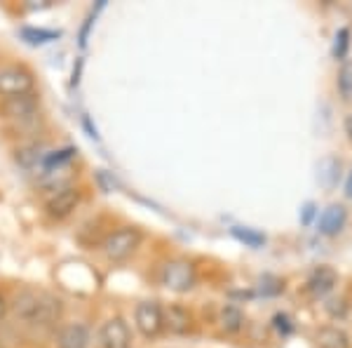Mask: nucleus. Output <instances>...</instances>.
<instances>
[{"label": "nucleus", "mask_w": 352, "mask_h": 348, "mask_svg": "<svg viewBox=\"0 0 352 348\" xmlns=\"http://www.w3.org/2000/svg\"><path fill=\"white\" fill-rule=\"evenodd\" d=\"M10 313L14 316L16 323L31 329H50L59 323L61 313H64V304L56 296L41 292V289H16L12 299L8 301Z\"/></svg>", "instance_id": "f257e3e1"}, {"label": "nucleus", "mask_w": 352, "mask_h": 348, "mask_svg": "<svg viewBox=\"0 0 352 348\" xmlns=\"http://www.w3.org/2000/svg\"><path fill=\"white\" fill-rule=\"evenodd\" d=\"M0 113L10 123V127L16 134H36V127H41V94H19L3 99Z\"/></svg>", "instance_id": "f03ea898"}, {"label": "nucleus", "mask_w": 352, "mask_h": 348, "mask_svg": "<svg viewBox=\"0 0 352 348\" xmlns=\"http://www.w3.org/2000/svg\"><path fill=\"white\" fill-rule=\"evenodd\" d=\"M141 243H144V236H141L139 228L120 226V228H116V231H111L109 236L101 240L99 249L111 264H122V261L132 259V256L139 252Z\"/></svg>", "instance_id": "7ed1b4c3"}, {"label": "nucleus", "mask_w": 352, "mask_h": 348, "mask_svg": "<svg viewBox=\"0 0 352 348\" xmlns=\"http://www.w3.org/2000/svg\"><path fill=\"white\" fill-rule=\"evenodd\" d=\"M31 92H36V76L31 68L24 64H8L0 68V96L3 99Z\"/></svg>", "instance_id": "20e7f679"}, {"label": "nucleus", "mask_w": 352, "mask_h": 348, "mask_svg": "<svg viewBox=\"0 0 352 348\" xmlns=\"http://www.w3.org/2000/svg\"><path fill=\"white\" fill-rule=\"evenodd\" d=\"M80 201H82L80 188L73 186V184L50 188V196L45 198V212H47L50 219L64 221L76 212Z\"/></svg>", "instance_id": "39448f33"}, {"label": "nucleus", "mask_w": 352, "mask_h": 348, "mask_svg": "<svg viewBox=\"0 0 352 348\" xmlns=\"http://www.w3.org/2000/svg\"><path fill=\"white\" fill-rule=\"evenodd\" d=\"M160 283L172 292H190L197 283L195 266L188 259H169L160 268Z\"/></svg>", "instance_id": "423d86ee"}, {"label": "nucleus", "mask_w": 352, "mask_h": 348, "mask_svg": "<svg viewBox=\"0 0 352 348\" xmlns=\"http://www.w3.org/2000/svg\"><path fill=\"white\" fill-rule=\"evenodd\" d=\"M134 325L146 339H155L164 329L162 306L157 301H139L134 308Z\"/></svg>", "instance_id": "0eeeda50"}, {"label": "nucleus", "mask_w": 352, "mask_h": 348, "mask_svg": "<svg viewBox=\"0 0 352 348\" xmlns=\"http://www.w3.org/2000/svg\"><path fill=\"white\" fill-rule=\"evenodd\" d=\"M99 346L101 348H132V332L129 325L120 316L109 318L99 327Z\"/></svg>", "instance_id": "6e6552de"}, {"label": "nucleus", "mask_w": 352, "mask_h": 348, "mask_svg": "<svg viewBox=\"0 0 352 348\" xmlns=\"http://www.w3.org/2000/svg\"><path fill=\"white\" fill-rule=\"evenodd\" d=\"M92 344V334L89 327L82 323H66L56 329L54 346L56 348H89Z\"/></svg>", "instance_id": "1a4fd4ad"}, {"label": "nucleus", "mask_w": 352, "mask_h": 348, "mask_svg": "<svg viewBox=\"0 0 352 348\" xmlns=\"http://www.w3.org/2000/svg\"><path fill=\"white\" fill-rule=\"evenodd\" d=\"M336 285H338V273L333 271L331 266H320L308 276L305 289H308V294L315 296V299H324L329 292H333Z\"/></svg>", "instance_id": "9d476101"}, {"label": "nucleus", "mask_w": 352, "mask_h": 348, "mask_svg": "<svg viewBox=\"0 0 352 348\" xmlns=\"http://www.w3.org/2000/svg\"><path fill=\"white\" fill-rule=\"evenodd\" d=\"M162 318H164V329L169 334L184 336L192 332V313L186 306L172 304L169 308H162Z\"/></svg>", "instance_id": "9b49d317"}, {"label": "nucleus", "mask_w": 352, "mask_h": 348, "mask_svg": "<svg viewBox=\"0 0 352 348\" xmlns=\"http://www.w3.org/2000/svg\"><path fill=\"white\" fill-rule=\"evenodd\" d=\"M348 221V209L343 205H329L320 216V233L322 236H338Z\"/></svg>", "instance_id": "f8f14e48"}, {"label": "nucleus", "mask_w": 352, "mask_h": 348, "mask_svg": "<svg viewBox=\"0 0 352 348\" xmlns=\"http://www.w3.org/2000/svg\"><path fill=\"white\" fill-rule=\"evenodd\" d=\"M315 344L317 348H352L350 334L340 327H333V325H327V327L317 329Z\"/></svg>", "instance_id": "ddd939ff"}, {"label": "nucleus", "mask_w": 352, "mask_h": 348, "mask_svg": "<svg viewBox=\"0 0 352 348\" xmlns=\"http://www.w3.org/2000/svg\"><path fill=\"white\" fill-rule=\"evenodd\" d=\"M219 323L226 334H237L244 327V313L235 304H226L219 313Z\"/></svg>", "instance_id": "4468645a"}, {"label": "nucleus", "mask_w": 352, "mask_h": 348, "mask_svg": "<svg viewBox=\"0 0 352 348\" xmlns=\"http://www.w3.org/2000/svg\"><path fill=\"white\" fill-rule=\"evenodd\" d=\"M336 85H338V94L343 96L345 101H350L352 99V64L350 61H345V64L340 66Z\"/></svg>", "instance_id": "2eb2a0df"}, {"label": "nucleus", "mask_w": 352, "mask_h": 348, "mask_svg": "<svg viewBox=\"0 0 352 348\" xmlns=\"http://www.w3.org/2000/svg\"><path fill=\"white\" fill-rule=\"evenodd\" d=\"M24 41H28L31 45H43V43H50V41H56L59 38V31H43V28H24L21 31Z\"/></svg>", "instance_id": "dca6fc26"}, {"label": "nucleus", "mask_w": 352, "mask_h": 348, "mask_svg": "<svg viewBox=\"0 0 352 348\" xmlns=\"http://www.w3.org/2000/svg\"><path fill=\"white\" fill-rule=\"evenodd\" d=\"M350 50V28H338L336 38H333V59H345Z\"/></svg>", "instance_id": "f3484780"}, {"label": "nucleus", "mask_w": 352, "mask_h": 348, "mask_svg": "<svg viewBox=\"0 0 352 348\" xmlns=\"http://www.w3.org/2000/svg\"><path fill=\"white\" fill-rule=\"evenodd\" d=\"M232 236H235L240 243L249 245V247H261V245L265 243V236H261V233L252 231V228H240V226H235V228H232Z\"/></svg>", "instance_id": "a211bd4d"}, {"label": "nucleus", "mask_w": 352, "mask_h": 348, "mask_svg": "<svg viewBox=\"0 0 352 348\" xmlns=\"http://www.w3.org/2000/svg\"><path fill=\"white\" fill-rule=\"evenodd\" d=\"M275 327L280 329L282 334L292 332V320H289V316H275Z\"/></svg>", "instance_id": "6ab92c4d"}, {"label": "nucleus", "mask_w": 352, "mask_h": 348, "mask_svg": "<svg viewBox=\"0 0 352 348\" xmlns=\"http://www.w3.org/2000/svg\"><path fill=\"white\" fill-rule=\"evenodd\" d=\"M8 313H10V308H8V299H5V296L0 294V327H3L5 318H8Z\"/></svg>", "instance_id": "aec40b11"}, {"label": "nucleus", "mask_w": 352, "mask_h": 348, "mask_svg": "<svg viewBox=\"0 0 352 348\" xmlns=\"http://www.w3.org/2000/svg\"><path fill=\"white\" fill-rule=\"evenodd\" d=\"M312 214H315V205L308 203V205H305V209H303V219H300V221H303V224L308 226L310 219H312Z\"/></svg>", "instance_id": "412c9836"}, {"label": "nucleus", "mask_w": 352, "mask_h": 348, "mask_svg": "<svg viewBox=\"0 0 352 348\" xmlns=\"http://www.w3.org/2000/svg\"><path fill=\"white\" fill-rule=\"evenodd\" d=\"M343 127H345V134H348V136H350V141H352V113H348V116H345Z\"/></svg>", "instance_id": "4be33fe9"}, {"label": "nucleus", "mask_w": 352, "mask_h": 348, "mask_svg": "<svg viewBox=\"0 0 352 348\" xmlns=\"http://www.w3.org/2000/svg\"><path fill=\"white\" fill-rule=\"evenodd\" d=\"M345 196L352 198V170H350V174H348V181H345Z\"/></svg>", "instance_id": "5701e85b"}]
</instances>
